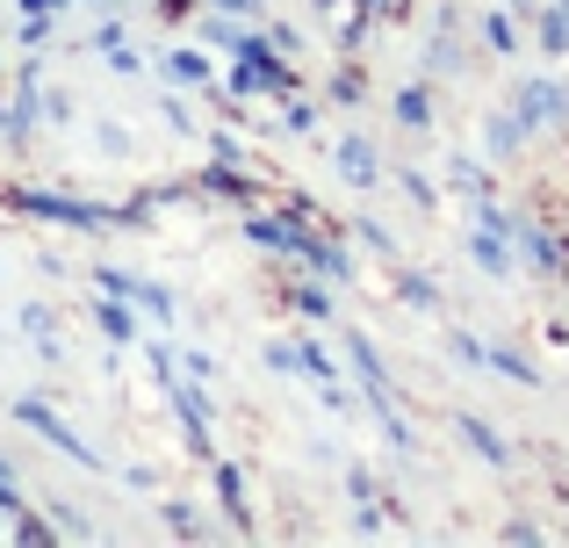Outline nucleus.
I'll return each instance as SVG.
<instances>
[{"mask_svg": "<svg viewBox=\"0 0 569 548\" xmlns=\"http://www.w3.org/2000/svg\"><path fill=\"white\" fill-rule=\"evenodd\" d=\"M0 202L14 217H43V225H66V231H123V202H87V196H66V188H8L0 181Z\"/></svg>", "mask_w": 569, "mask_h": 548, "instance_id": "obj_1", "label": "nucleus"}, {"mask_svg": "<svg viewBox=\"0 0 569 548\" xmlns=\"http://www.w3.org/2000/svg\"><path fill=\"white\" fill-rule=\"evenodd\" d=\"M231 101H252V94H296V66H289V51H281L267 29H238V43H231Z\"/></svg>", "mask_w": 569, "mask_h": 548, "instance_id": "obj_2", "label": "nucleus"}, {"mask_svg": "<svg viewBox=\"0 0 569 548\" xmlns=\"http://www.w3.org/2000/svg\"><path fill=\"white\" fill-rule=\"evenodd\" d=\"M14 426H29V434H37L43 440V448H58V455H66V462H80V469H101V455L94 448H87V440L80 434H72V426L66 419H58V411L51 405H43V397H14Z\"/></svg>", "mask_w": 569, "mask_h": 548, "instance_id": "obj_3", "label": "nucleus"}, {"mask_svg": "<svg viewBox=\"0 0 569 548\" xmlns=\"http://www.w3.org/2000/svg\"><path fill=\"white\" fill-rule=\"evenodd\" d=\"M167 397H173V419H181V434H188V455H194V462H217V426H209V390H202V376H194V382L173 376Z\"/></svg>", "mask_w": 569, "mask_h": 548, "instance_id": "obj_4", "label": "nucleus"}, {"mask_svg": "<svg viewBox=\"0 0 569 548\" xmlns=\"http://www.w3.org/2000/svg\"><path fill=\"white\" fill-rule=\"evenodd\" d=\"M512 116L527 123V138H533V130H548V123H569V87L562 80H527L512 94Z\"/></svg>", "mask_w": 569, "mask_h": 548, "instance_id": "obj_5", "label": "nucleus"}, {"mask_svg": "<svg viewBox=\"0 0 569 548\" xmlns=\"http://www.w3.org/2000/svg\"><path fill=\"white\" fill-rule=\"evenodd\" d=\"M512 246H519V260H533V268H541V275L569 281V253H562V239H556V231H548V225H533V217H519Z\"/></svg>", "mask_w": 569, "mask_h": 548, "instance_id": "obj_6", "label": "nucleus"}, {"mask_svg": "<svg viewBox=\"0 0 569 548\" xmlns=\"http://www.w3.org/2000/svg\"><path fill=\"white\" fill-rule=\"evenodd\" d=\"M202 196H217V202H238V210H260V181L252 173H238L231 159H217V167H202Z\"/></svg>", "mask_w": 569, "mask_h": 548, "instance_id": "obj_7", "label": "nucleus"}, {"mask_svg": "<svg viewBox=\"0 0 569 548\" xmlns=\"http://www.w3.org/2000/svg\"><path fill=\"white\" fill-rule=\"evenodd\" d=\"M469 260H476L483 275H498V281H512V275H519L512 239H505V231H490V225H469Z\"/></svg>", "mask_w": 569, "mask_h": 548, "instance_id": "obj_8", "label": "nucleus"}, {"mask_svg": "<svg viewBox=\"0 0 569 548\" xmlns=\"http://www.w3.org/2000/svg\"><path fill=\"white\" fill-rule=\"evenodd\" d=\"M37 101H43V87H37V72H22V87H14V109H0V130H8V145H29L37 138Z\"/></svg>", "mask_w": 569, "mask_h": 548, "instance_id": "obj_9", "label": "nucleus"}, {"mask_svg": "<svg viewBox=\"0 0 569 548\" xmlns=\"http://www.w3.org/2000/svg\"><path fill=\"white\" fill-rule=\"evenodd\" d=\"M339 173H347L353 188H376L382 181V159H376V138H361V130H347V138H339Z\"/></svg>", "mask_w": 569, "mask_h": 548, "instance_id": "obj_10", "label": "nucleus"}, {"mask_svg": "<svg viewBox=\"0 0 569 548\" xmlns=\"http://www.w3.org/2000/svg\"><path fill=\"white\" fill-rule=\"evenodd\" d=\"M138 318H144V310H138V303H123V296H101V303H94L101 339H116V347H138Z\"/></svg>", "mask_w": 569, "mask_h": 548, "instance_id": "obj_11", "label": "nucleus"}, {"mask_svg": "<svg viewBox=\"0 0 569 548\" xmlns=\"http://www.w3.org/2000/svg\"><path fill=\"white\" fill-rule=\"evenodd\" d=\"M347 353H353V376H361V390H368V405H376V397H397V382H389V368H382V353L368 347L361 332L347 339Z\"/></svg>", "mask_w": 569, "mask_h": 548, "instance_id": "obj_12", "label": "nucleus"}, {"mask_svg": "<svg viewBox=\"0 0 569 548\" xmlns=\"http://www.w3.org/2000/svg\"><path fill=\"white\" fill-rule=\"evenodd\" d=\"M209 477H217V498H223V512H231V527L238 535H252V520H246V477H238V462H209Z\"/></svg>", "mask_w": 569, "mask_h": 548, "instance_id": "obj_13", "label": "nucleus"}, {"mask_svg": "<svg viewBox=\"0 0 569 548\" xmlns=\"http://www.w3.org/2000/svg\"><path fill=\"white\" fill-rule=\"evenodd\" d=\"M461 440H469V448L483 455L490 469H505V462H512V448H505V434H498L490 419H476V411H461Z\"/></svg>", "mask_w": 569, "mask_h": 548, "instance_id": "obj_14", "label": "nucleus"}, {"mask_svg": "<svg viewBox=\"0 0 569 548\" xmlns=\"http://www.w3.org/2000/svg\"><path fill=\"white\" fill-rule=\"evenodd\" d=\"M389 116H397L403 130H432V87H397Z\"/></svg>", "mask_w": 569, "mask_h": 548, "instance_id": "obj_15", "label": "nucleus"}, {"mask_svg": "<svg viewBox=\"0 0 569 548\" xmlns=\"http://www.w3.org/2000/svg\"><path fill=\"white\" fill-rule=\"evenodd\" d=\"M289 310H296V318H332V289H325V281H303V268H296V281H289Z\"/></svg>", "mask_w": 569, "mask_h": 548, "instance_id": "obj_16", "label": "nucleus"}, {"mask_svg": "<svg viewBox=\"0 0 569 548\" xmlns=\"http://www.w3.org/2000/svg\"><path fill=\"white\" fill-rule=\"evenodd\" d=\"M447 188H455L461 202H490V196H498V188H490V173L469 167V159H447Z\"/></svg>", "mask_w": 569, "mask_h": 548, "instance_id": "obj_17", "label": "nucleus"}, {"mask_svg": "<svg viewBox=\"0 0 569 548\" xmlns=\"http://www.w3.org/2000/svg\"><path fill=\"white\" fill-rule=\"evenodd\" d=\"M533 37H541V58H569V14L562 8H533Z\"/></svg>", "mask_w": 569, "mask_h": 548, "instance_id": "obj_18", "label": "nucleus"}, {"mask_svg": "<svg viewBox=\"0 0 569 548\" xmlns=\"http://www.w3.org/2000/svg\"><path fill=\"white\" fill-rule=\"evenodd\" d=\"M130 303H138V310H144V318H152V325H173V318H181V310H173V296L159 289V281H144V275L130 281Z\"/></svg>", "mask_w": 569, "mask_h": 548, "instance_id": "obj_19", "label": "nucleus"}, {"mask_svg": "<svg viewBox=\"0 0 569 548\" xmlns=\"http://www.w3.org/2000/svg\"><path fill=\"white\" fill-rule=\"evenodd\" d=\"M22 535H29V506H22V491H8V484H0V548H22Z\"/></svg>", "mask_w": 569, "mask_h": 548, "instance_id": "obj_20", "label": "nucleus"}, {"mask_svg": "<svg viewBox=\"0 0 569 548\" xmlns=\"http://www.w3.org/2000/svg\"><path fill=\"white\" fill-rule=\"evenodd\" d=\"M159 527H167L173 541H202V520H194L188 498H167V506H159Z\"/></svg>", "mask_w": 569, "mask_h": 548, "instance_id": "obj_21", "label": "nucleus"}, {"mask_svg": "<svg viewBox=\"0 0 569 548\" xmlns=\"http://www.w3.org/2000/svg\"><path fill=\"white\" fill-rule=\"evenodd\" d=\"M167 80L173 87H209V58L202 51H167Z\"/></svg>", "mask_w": 569, "mask_h": 548, "instance_id": "obj_22", "label": "nucleus"}, {"mask_svg": "<svg viewBox=\"0 0 569 548\" xmlns=\"http://www.w3.org/2000/svg\"><path fill=\"white\" fill-rule=\"evenodd\" d=\"M325 94H332L339 109H353V101H368V72L361 66H339L332 80H325Z\"/></svg>", "mask_w": 569, "mask_h": 548, "instance_id": "obj_23", "label": "nucleus"}, {"mask_svg": "<svg viewBox=\"0 0 569 548\" xmlns=\"http://www.w3.org/2000/svg\"><path fill=\"white\" fill-rule=\"evenodd\" d=\"M490 368H498L505 382H519V390H533V382H541V376H533V361H527V353H512V347H490Z\"/></svg>", "mask_w": 569, "mask_h": 548, "instance_id": "obj_24", "label": "nucleus"}, {"mask_svg": "<svg viewBox=\"0 0 569 548\" xmlns=\"http://www.w3.org/2000/svg\"><path fill=\"white\" fill-rule=\"evenodd\" d=\"M483 43H490L498 58H512V51H519V29H512V14H483Z\"/></svg>", "mask_w": 569, "mask_h": 548, "instance_id": "obj_25", "label": "nucleus"}, {"mask_svg": "<svg viewBox=\"0 0 569 548\" xmlns=\"http://www.w3.org/2000/svg\"><path fill=\"white\" fill-rule=\"evenodd\" d=\"M397 296H403L411 310H440V289H432V275H403V281H397Z\"/></svg>", "mask_w": 569, "mask_h": 548, "instance_id": "obj_26", "label": "nucleus"}, {"mask_svg": "<svg viewBox=\"0 0 569 548\" xmlns=\"http://www.w3.org/2000/svg\"><path fill=\"white\" fill-rule=\"evenodd\" d=\"M519 138H527V123H519V116H498V123H490V152H498V159H512Z\"/></svg>", "mask_w": 569, "mask_h": 548, "instance_id": "obj_27", "label": "nucleus"}, {"mask_svg": "<svg viewBox=\"0 0 569 548\" xmlns=\"http://www.w3.org/2000/svg\"><path fill=\"white\" fill-rule=\"evenodd\" d=\"M281 123H289L296 138H303V130H318V109H310L303 94H281Z\"/></svg>", "mask_w": 569, "mask_h": 548, "instance_id": "obj_28", "label": "nucleus"}, {"mask_svg": "<svg viewBox=\"0 0 569 548\" xmlns=\"http://www.w3.org/2000/svg\"><path fill=\"white\" fill-rule=\"evenodd\" d=\"M353 231H361V246H368V253H382V260H397V246H389V231L376 225V217H353Z\"/></svg>", "mask_w": 569, "mask_h": 548, "instance_id": "obj_29", "label": "nucleus"}, {"mask_svg": "<svg viewBox=\"0 0 569 548\" xmlns=\"http://www.w3.org/2000/svg\"><path fill=\"white\" fill-rule=\"evenodd\" d=\"M368 22H411V0H361Z\"/></svg>", "mask_w": 569, "mask_h": 548, "instance_id": "obj_30", "label": "nucleus"}, {"mask_svg": "<svg viewBox=\"0 0 569 548\" xmlns=\"http://www.w3.org/2000/svg\"><path fill=\"white\" fill-rule=\"evenodd\" d=\"M455 361H469V368H490V347L476 332H455Z\"/></svg>", "mask_w": 569, "mask_h": 548, "instance_id": "obj_31", "label": "nucleus"}, {"mask_svg": "<svg viewBox=\"0 0 569 548\" xmlns=\"http://www.w3.org/2000/svg\"><path fill=\"white\" fill-rule=\"evenodd\" d=\"M22 43L37 51V43H51V14H22Z\"/></svg>", "mask_w": 569, "mask_h": 548, "instance_id": "obj_32", "label": "nucleus"}, {"mask_svg": "<svg viewBox=\"0 0 569 548\" xmlns=\"http://www.w3.org/2000/svg\"><path fill=\"white\" fill-rule=\"evenodd\" d=\"M403 196H411V202H426V210H432V202H440V188H432L426 173H403Z\"/></svg>", "mask_w": 569, "mask_h": 548, "instance_id": "obj_33", "label": "nucleus"}, {"mask_svg": "<svg viewBox=\"0 0 569 548\" xmlns=\"http://www.w3.org/2000/svg\"><path fill=\"white\" fill-rule=\"evenodd\" d=\"M202 37H209V43H223V51H231V43H238V22H223V14H209V22H202Z\"/></svg>", "mask_w": 569, "mask_h": 548, "instance_id": "obj_34", "label": "nucleus"}, {"mask_svg": "<svg viewBox=\"0 0 569 548\" xmlns=\"http://www.w3.org/2000/svg\"><path fill=\"white\" fill-rule=\"evenodd\" d=\"M101 58H109V66H116V72H144V58H138V51H130V43H109V51H101Z\"/></svg>", "mask_w": 569, "mask_h": 548, "instance_id": "obj_35", "label": "nucleus"}, {"mask_svg": "<svg viewBox=\"0 0 569 548\" xmlns=\"http://www.w3.org/2000/svg\"><path fill=\"white\" fill-rule=\"evenodd\" d=\"M267 368H281V376H296V347H281V339H274V347H267Z\"/></svg>", "mask_w": 569, "mask_h": 548, "instance_id": "obj_36", "label": "nucleus"}, {"mask_svg": "<svg viewBox=\"0 0 569 548\" xmlns=\"http://www.w3.org/2000/svg\"><path fill=\"white\" fill-rule=\"evenodd\" d=\"M0 484H8V491H22V477H14V462H8V455H0Z\"/></svg>", "mask_w": 569, "mask_h": 548, "instance_id": "obj_37", "label": "nucleus"}, {"mask_svg": "<svg viewBox=\"0 0 569 548\" xmlns=\"http://www.w3.org/2000/svg\"><path fill=\"white\" fill-rule=\"evenodd\" d=\"M43 8H51V14H66V8H72V0H43Z\"/></svg>", "mask_w": 569, "mask_h": 548, "instance_id": "obj_38", "label": "nucleus"}, {"mask_svg": "<svg viewBox=\"0 0 569 548\" xmlns=\"http://www.w3.org/2000/svg\"><path fill=\"white\" fill-rule=\"evenodd\" d=\"M87 8H101V0H87Z\"/></svg>", "mask_w": 569, "mask_h": 548, "instance_id": "obj_39", "label": "nucleus"}]
</instances>
